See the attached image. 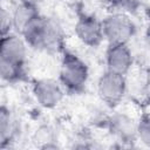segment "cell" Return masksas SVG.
<instances>
[{
    "instance_id": "obj_1",
    "label": "cell",
    "mask_w": 150,
    "mask_h": 150,
    "mask_svg": "<svg viewBox=\"0 0 150 150\" xmlns=\"http://www.w3.org/2000/svg\"><path fill=\"white\" fill-rule=\"evenodd\" d=\"M27 45L35 49H49L57 46L61 35L57 25L40 14L35 16L22 30Z\"/></svg>"
},
{
    "instance_id": "obj_2",
    "label": "cell",
    "mask_w": 150,
    "mask_h": 150,
    "mask_svg": "<svg viewBox=\"0 0 150 150\" xmlns=\"http://www.w3.org/2000/svg\"><path fill=\"white\" fill-rule=\"evenodd\" d=\"M88 67L77 55L66 53L61 61L60 82L68 91H81L88 80Z\"/></svg>"
},
{
    "instance_id": "obj_3",
    "label": "cell",
    "mask_w": 150,
    "mask_h": 150,
    "mask_svg": "<svg viewBox=\"0 0 150 150\" xmlns=\"http://www.w3.org/2000/svg\"><path fill=\"white\" fill-rule=\"evenodd\" d=\"M103 36L109 45L128 43L135 34V25L129 16L122 13H114L102 21Z\"/></svg>"
},
{
    "instance_id": "obj_4",
    "label": "cell",
    "mask_w": 150,
    "mask_h": 150,
    "mask_svg": "<svg viewBox=\"0 0 150 150\" xmlns=\"http://www.w3.org/2000/svg\"><path fill=\"white\" fill-rule=\"evenodd\" d=\"M97 90L101 98L108 104L118 103L123 98L127 90V82L124 75L107 70L98 79Z\"/></svg>"
},
{
    "instance_id": "obj_5",
    "label": "cell",
    "mask_w": 150,
    "mask_h": 150,
    "mask_svg": "<svg viewBox=\"0 0 150 150\" xmlns=\"http://www.w3.org/2000/svg\"><path fill=\"white\" fill-rule=\"evenodd\" d=\"M75 34L82 43L89 47H96L104 39L102 21H98L93 15L83 14L76 21Z\"/></svg>"
},
{
    "instance_id": "obj_6",
    "label": "cell",
    "mask_w": 150,
    "mask_h": 150,
    "mask_svg": "<svg viewBox=\"0 0 150 150\" xmlns=\"http://www.w3.org/2000/svg\"><path fill=\"white\" fill-rule=\"evenodd\" d=\"M33 94L36 102L43 108H54L56 107L63 98L64 91L62 84L57 82L43 79L39 80L33 86Z\"/></svg>"
},
{
    "instance_id": "obj_7",
    "label": "cell",
    "mask_w": 150,
    "mask_h": 150,
    "mask_svg": "<svg viewBox=\"0 0 150 150\" xmlns=\"http://www.w3.org/2000/svg\"><path fill=\"white\" fill-rule=\"evenodd\" d=\"M107 70L125 75L132 66V54L127 43L109 45L105 53Z\"/></svg>"
},
{
    "instance_id": "obj_8",
    "label": "cell",
    "mask_w": 150,
    "mask_h": 150,
    "mask_svg": "<svg viewBox=\"0 0 150 150\" xmlns=\"http://www.w3.org/2000/svg\"><path fill=\"white\" fill-rule=\"evenodd\" d=\"M27 54V42L23 38L8 33L1 36L0 41V59L23 64Z\"/></svg>"
},
{
    "instance_id": "obj_9",
    "label": "cell",
    "mask_w": 150,
    "mask_h": 150,
    "mask_svg": "<svg viewBox=\"0 0 150 150\" xmlns=\"http://www.w3.org/2000/svg\"><path fill=\"white\" fill-rule=\"evenodd\" d=\"M110 131L123 142H132L137 138V122L124 114H116L109 121Z\"/></svg>"
},
{
    "instance_id": "obj_10",
    "label": "cell",
    "mask_w": 150,
    "mask_h": 150,
    "mask_svg": "<svg viewBox=\"0 0 150 150\" xmlns=\"http://www.w3.org/2000/svg\"><path fill=\"white\" fill-rule=\"evenodd\" d=\"M38 15H39V12L34 7V5H32L30 2L19 4L15 7L14 13L12 15L13 28H15V30L21 34L22 30L27 27V25Z\"/></svg>"
},
{
    "instance_id": "obj_11",
    "label": "cell",
    "mask_w": 150,
    "mask_h": 150,
    "mask_svg": "<svg viewBox=\"0 0 150 150\" xmlns=\"http://www.w3.org/2000/svg\"><path fill=\"white\" fill-rule=\"evenodd\" d=\"M13 132H14V122L11 116V112L8 109L2 107L0 109V139L2 146L5 145L6 142H8L12 138Z\"/></svg>"
},
{
    "instance_id": "obj_12",
    "label": "cell",
    "mask_w": 150,
    "mask_h": 150,
    "mask_svg": "<svg viewBox=\"0 0 150 150\" xmlns=\"http://www.w3.org/2000/svg\"><path fill=\"white\" fill-rule=\"evenodd\" d=\"M0 75L4 81L15 82L22 76V64L0 59Z\"/></svg>"
},
{
    "instance_id": "obj_13",
    "label": "cell",
    "mask_w": 150,
    "mask_h": 150,
    "mask_svg": "<svg viewBox=\"0 0 150 150\" xmlns=\"http://www.w3.org/2000/svg\"><path fill=\"white\" fill-rule=\"evenodd\" d=\"M137 138L150 148V116L143 115L137 122Z\"/></svg>"
},
{
    "instance_id": "obj_14",
    "label": "cell",
    "mask_w": 150,
    "mask_h": 150,
    "mask_svg": "<svg viewBox=\"0 0 150 150\" xmlns=\"http://www.w3.org/2000/svg\"><path fill=\"white\" fill-rule=\"evenodd\" d=\"M0 27H1V35L8 34L11 28L13 27L12 16L8 13H6L5 9H1V13H0Z\"/></svg>"
},
{
    "instance_id": "obj_15",
    "label": "cell",
    "mask_w": 150,
    "mask_h": 150,
    "mask_svg": "<svg viewBox=\"0 0 150 150\" xmlns=\"http://www.w3.org/2000/svg\"><path fill=\"white\" fill-rule=\"evenodd\" d=\"M145 41H146L148 47L150 48V23H149V26L146 27V30H145Z\"/></svg>"
},
{
    "instance_id": "obj_16",
    "label": "cell",
    "mask_w": 150,
    "mask_h": 150,
    "mask_svg": "<svg viewBox=\"0 0 150 150\" xmlns=\"http://www.w3.org/2000/svg\"><path fill=\"white\" fill-rule=\"evenodd\" d=\"M103 2H107V4H110V5H117V4H122L124 0H101Z\"/></svg>"
},
{
    "instance_id": "obj_17",
    "label": "cell",
    "mask_w": 150,
    "mask_h": 150,
    "mask_svg": "<svg viewBox=\"0 0 150 150\" xmlns=\"http://www.w3.org/2000/svg\"><path fill=\"white\" fill-rule=\"evenodd\" d=\"M145 94H146L148 98L150 100V82H149V83H148V86H146V89H145Z\"/></svg>"
}]
</instances>
